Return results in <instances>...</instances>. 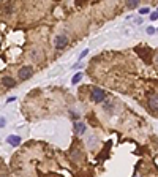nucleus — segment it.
Returning <instances> with one entry per match:
<instances>
[{"label":"nucleus","mask_w":158,"mask_h":177,"mask_svg":"<svg viewBox=\"0 0 158 177\" xmlns=\"http://www.w3.org/2000/svg\"><path fill=\"white\" fill-rule=\"evenodd\" d=\"M138 5H139L138 0H130V2H127V6H128V8H136Z\"/></svg>","instance_id":"obj_8"},{"label":"nucleus","mask_w":158,"mask_h":177,"mask_svg":"<svg viewBox=\"0 0 158 177\" xmlns=\"http://www.w3.org/2000/svg\"><path fill=\"white\" fill-rule=\"evenodd\" d=\"M32 74H33V68L32 67H22L21 70H19V78L21 79H29V78H32Z\"/></svg>","instance_id":"obj_2"},{"label":"nucleus","mask_w":158,"mask_h":177,"mask_svg":"<svg viewBox=\"0 0 158 177\" xmlns=\"http://www.w3.org/2000/svg\"><path fill=\"white\" fill-rule=\"evenodd\" d=\"M86 131V125L84 124H76V133H84Z\"/></svg>","instance_id":"obj_7"},{"label":"nucleus","mask_w":158,"mask_h":177,"mask_svg":"<svg viewBox=\"0 0 158 177\" xmlns=\"http://www.w3.org/2000/svg\"><path fill=\"white\" fill-rule=\"evenodd\" d=\"M87 52H89L87 49H86V51H82V52H81V55H79V57H81V59H82V57H86V55H87Z\"/></svg>","instance_id":"obj_12"},{"label":"nucleus","mask_w":158,"mask_h":177,"mask_svg":"<svg viewBox=\"0 0 158 177\" xmlns=\"http://www.w3.org/2000/svg\"><path fill=\"white\" fill-rule=\"evenodd\" d=\"M90 98L94 100L95 103H100V101H103V100H105V92L101 90V89H95V90H92Z\"/></svg>","instance_id":"obj_1"},{"label":"nucleus","mask_w":158,"mask_h":177,"mask_svg":"<svg viewBox=\"0 0 158 177\" xmlns=\"http://www.w3.org/2000/svg\"><path fill=\"white\" fill-rule=\"evenodd\" d=\"M82 78V73H78V74H74V78H73V84H78Z\"/></svg>","instance_id":"obj_9"},{"label":"nucleus","mask_w":158,"mask_h":177,"mask_svg":"<svg viewBox=\"0 0 158 177\" xmlns=\"http://www.w3.org/2000/svg\"><path fill=\"white\" fill-rule=\"evenodd\" d=\"M6 141H8V144H11V146L16 147V146H19V144H21V138L11 135V136H8V138H6Z\"/></svg>","instance_id":"obj_5"},{"label":"nucleus","mask_w":158,"mask_h":177,"mask_svg":"<svg viewBox=\"0 0 158 177\" xmlns=\"http://www.w3.org/2000/svg\"><path fill=\"white\" fill-rule=\"evenodd\" d=\"M156 17H158V11H156V13H152V14H150V19H152V21H155Z\"/></svg>","instance_id":"obj_11"},{"label":"nucleus","mask_w":158,"mask_h":177,"mask_svg":"<svg viewBox=\"0 0 158 177\" xmlns=\"http://www.w3.org/2000/svg\"><path fill=\"white\" fill-rule=\"evenodd\" d=\"M149 106H150L153 111H158V94H153L149 98Z\"/></svg>","instance_id":"obj_4"},{"label":"nucleus","mask_w":158,"mask_h":177,"mask_svg":"<svg viewBox=\"0 0 158 177\" xmlns=\"http://www.w3.org/2000/svg\"><path fill=\"white\" fill-rule=\"evenodd\" d=\"M2 84H3L5 87H14V86H16V82H14L10 76H3V78H2Z\"/></svg>","instance_id":"obj_6"},{"label":"nucleus","mask_w":158,"mask_h":177,"mask_svg":"<svg viewBox=\"0 0 158 177\" xmlns=\"http://www.w3.org/2000/svg\"><path fill=\"white\" fill-rule=\"evenodd\" d=\"M153 32H155V29H153V27H149V29H147V33H150V35H152Z\"/></svg>","instance_id":"obj_13"},{"label":"nucleus","mask_w":158,"mask_h":177,"mask_svg":"<svg viewBox=\"0 0 158 177\" xmlns=\"http://www.w3.org/2000/svg\"><path fill=\"white\" fill-rule=\"evenodd\" d=\"M149 11H150V10H149L147 6H145V8H141V10H139V13H141V14H147Z\"/></svg>","instance_id":"obj_10"},{"label":"nucleus","mask_w":158,"mask_h":177,"mask_svg":"<svg viewBox=\"0 0 158 177\" xmlns=\"http://www.w3.org/2000/svg\"><path fill=\"white\" fill-rule=\"evenodd\" d=\"M67 41H68V38L65 35H59L57 38H55V48L57 49H62L65 44H67Z\"/></svg>","instance_id":"obj_3"}]
</instances>
